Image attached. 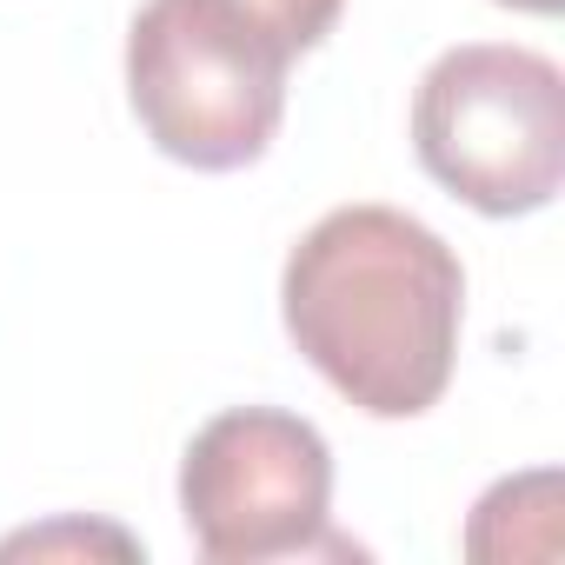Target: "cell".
<instances>
[{"instance_id": "obj_1", "label": "cell", "mask_w": 565, "mask_h": 565, "mask_svg": "<svg viewBox=\"0 0 565 565\" xmlns=\"http://www.w3.org/2000/svg\"><path fill=\"white\" fill-rule=\"evenodd\" d=\"M279 320L340 399L373 419H419L459 366L466 266L399 206H333L287 253Z\"/></svg>"}, {"instance_id": "obj_2", "label": "cell", "mask_w": 565, "mask_h": 565, "mask_svg": "<svg viewBox=\"0 0 565 565\" xmlns=\"http://www.w3.org/2000/svg\"><path fill=\"white\" fill-rule=\"evenodd\" d=\"M294 54L233 0H147L127 28V100L147 140L193 167H253L287 120Z\"/></svg>"}, {"instance_id": "obj_3", "label": "cell", "mask_w": 565, "mask_h": 565, "mask_svg": "<svg viewBox=\"0 0 565 565\" xmlns=\"http://www.w3.org/2000/svg\"><path fill=\"white\" fill-rule=\"evenodd\" d=\"M419 167L486 220L552 206L565 180V81L512 41L446 47L413 94Z\"/></svg>"}, {"instance_id": "obj_4", "label": "cell", "mask_w": 565, "mask_h": 565, "mask_svg": "<svg viewBox=\"0 0 565 565\" xmlns=\"http://www.w3.org/2000/svg\"><path fill=\"white\" fill-rule=\"evenodd\" d=\"M180 512L213 565H266L340 552L333 519V452L313 419L279 406L213 413L180 459Z\"/></svg>"}, {"instance_id": "obj_5", "label": "cell", "mask_w": 565, "mask_h": 565, "mask_svg": "<svg viewBox=\"0 0 565 565\" xmlns=\"http://www.w3.org/2000/svg\"><path fill=\"white\" fill-rule=\"evenodd\" d=\"M233 8H239L246 21H259L279 47L300 61V54H313V47L333 34V21H340L347 0H233Z\"/></svg>"}, {"instance_id": "obj_6", "label": "cell", "mask_w": 565, "mask_h": 565, "mask_svg": "<svg viewBox=\"0 0 565 565\" xmlns=\"http://www.w3.org/2000/svg\"><path fill=\"white\" fill-rule=\"evenodd\" d=\"M499 8H519V14H558L565 0H499Z\"/></svg>"}]
</instances>
